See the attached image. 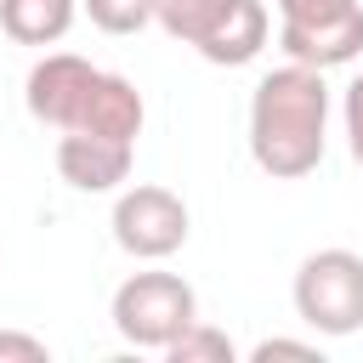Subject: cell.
Returning a JSON list of instances; mask_svg holds the SVG:
<instances>
[{"label": "cell", "instance_id": "1", "mask_svg": "<svg viewBox=\"0 0 363 363\" xmlns=\"http://www.w3.org/2000/svg\"><path fill=\"white\" fill-rule=\"evenodd\" d=\"M329 142V85L318 68L284 62L261 74L250 96V159L272 182H301L323 164Z\"/></svg>", "mask_w": 363, "mask_h": 363}, {"label": "cell", "instance_id": "2", "mask_svg": "<svg viewBox=\"0 0 363 363\" xmlns=\"http://www.w3.org/2000/svg\"><path fill=\"white\" fill-rule=\"evenodd\" d=\"M170 40L193 45L204 62L216 68H244L261 57L267 34H272V17L261 0H159V17H153Z\"/></svg>", "mask_w": 363, "mask_h": 363}, {"label": "cell", "instance_id": "3", "mask_svg": "<svg viewBox=\"0 0 363 363\" xmlns=\"http://www.w3.org/2000/svg\"><path fill=\"white\" fill-rule=\"evenodd\" d=\"M113 329L142 346V352H164L193 318H199V295L182 272H130L119 289H113V306H108Z\"/></svg>", "mask_w": 363, "mask_h": 363}, {"label": "cell", "instance_id": "4", "mask_svg": "<svg viewBox=\"0 0 363 363\" xmlns=\"http://www.w3.org/2000/svg\"><path fill=\"white\" fill-rule=\"evenodd\" d=\"M295 312L318 335H352L363 329V255L357 250H312L295 267Z\"/></svg>", "mask_w": 363, "mask_h": 363}, {"label": "cell", "instance_id": "5", "mask_svg": "<svg viewBox=\"0 0 363 363\" xmlns=\"http://www.w3.org/2000/svg\"><path fill=\"white\" fill-rule=\"evenodd\" d=\"M278 45L301 68H340L363 51V0H278Z\"/></svg>", "mask_w": 363, "mask_h": 363}, {"label": "cell", "instance_id": "6", "mask_svg": "<svg viewBox=\"0 0 363 363\" xmlns=\"http://www.w3.org/2000/svg\"><path fill=\"white\" fill-rule=\"evenodd\" d=\"M113 244L136 261H164L187 244V204L159 182H136L113 199Z\"/></svg>", "mask_w": 363, "mask_h": 363}, {"label": "cell", "instance_id": "7", "mask_svg": "<svg viewBox=\"0 0 363 363\" xmlns=\"http://www.w3.org/2000/svg\"><path fill=\"white\" fill-rule=\"evenodd\" d=\"M96 79H102L96 62H85V57H74V51H45V57L28 68V79H23V102H28V113H34L40 125L68 130V125L85 113Z\"/></svg>", "mask_w": 363, "mask_h": 363}, {"label": "cell", "instance_id": "8", "mask_svg": "<svg viewBox=\"0 0 363 363\" xmlns=\"http://www.w3.org/2000/svg\"><path fill=\"white\" fill-rule=\"evenodd\" d=\"M130 159H136L130 142H108V136H85V130L57 136V176L74 193H113L130 176Z\"/></svg>", "mask_w": 363, "mask_h": 363}, {"label": "cell", "instance_id": "9", "mask_svg": "<svg viewBox=\"0 0 363 363\" xmlns=\"http://www.w3.org/2000/svg\"><path fill=\"white\" fill-rule=\"evenodd\" d=\"M142 119H147L142 91H136L125 74H108V68H102V79H96V91H91L85 113H79L68 130H85V136H108V142H130V147H136ZM57 136H62V130H57Z\"/></svg>", "mask_w": 363, "mask_h": 363}, {"label": "cell", "instance_id": "10", "mask_svg": "<svg viewBox=\"0 0 363 363\" xmlns=\"http://www.w3.org/2000/svg\"><path fill=\"white\" fill-rule=\"evenodd\" d=\"M79 17V0H0V28L17 45H57Z\"/></svg>", "mask_w": 363, "mask_h": 363}, {"label": "cell", "instance_id": "11", "mask_svg": "<svg viewBox=\"0 0 363 363\" xmlns=\"http://www.w3.org/2000/svg\"><path fill=\"white\" fill-rule=\"evenodd\" d=\"M164 357H170V363H233V357H238V346L227 340V329H210V323H199V318H193V323L164 346Z\"/></svg>", "mask_w": 363, "mask_h": 363}, {"label": "cell", "instance_id": "12", "mask_svg": "<svg viewBox=\"0 0 363 363\" xmlns=\"http://www.w3.org/2000/svg\"><path fill=\"white\" fill-rule=\"evenodd\" d=\"M79 6L102 34H136L159 17V0H79Z\"/></svg>", "mask_w": 363, "mask_h": 363}, {"label": "cell", "instance_id": "13", "mask_svg": "<svg viewBox=\"0 0 363 363\" xmlns=\"http://www.w3.org/2000/svg\"><path fill=\"white\" fill-rule=\"evenodd\" d=\"M0 363H51V346L23 329H0Z\"/></svg>", "mask_w": 363, "mask_h": 363}, {"label": "cell", "instance_id": "14", "mask_svg": "<svg viewBox=\"0 0 363 363\" xmlns=\"http://www.w3.org/2000/svg\"><path fill=\"white\" fill-rule=\"evenodd\" d=\"M340 119H346V147H352V159L363 164V74L346 85V102H340Z\"/></svg>", "mask_w": 363, "mask_h": 363}, {"label": "cell", "instance_id": "15", "mask_svg": "<svg viewBox=\"0 0 363 363\" xmlns=\"http://www.w3.org/2000/svg\"><path fill=\"white\" fill-rule=\"evenodd\" d=\"M250 357H255V363H272V357H306V363H318V346H312V340H284V335H272V340H261Z\"/></svg>", "mask_w": 363, "mask_h": 363}]
</instances>
